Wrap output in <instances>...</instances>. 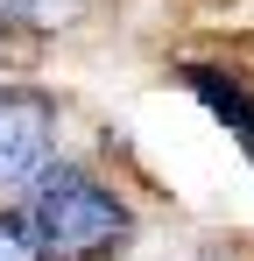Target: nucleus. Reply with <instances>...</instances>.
<instances>
[{"label":"nucleus","instance_id":"obj_1","mask_svg":"<svg viewBox=\"0 0 254 261\" xmlns=\"http://www.w3.org/2000/svg\"><path fill=\"white\" fill-rule=\"evenodd\" d=\"M14 219L29 226L42 261H120L141 233V212L106 170H92L78 155H57L49 170L7 198Z\"/></svg>","mask_w":254,"mask_h":261},{"label":"nucleus","instance_id":"obj_2","mask_svg":"<svg viewBox=\"0 0 254 261\" xmlns=\"http://www.w3.org/2000/svg\"><path fill=\"white\" fill-rule=\"evenodd\" d=\"M64 155V99L36 78H0V198L29 191Z\"/></svg>","mask_w":254,"mask_h":261},{"label":"nucleus","instance_id":"obj_3","mask_svg":"<svg viewBox=\"0 0 254 261\" xmlns=\"http://www.w3.org/2000/svg\"><path fill=\"white\" fill-rule=\"evenodd\" d=\"M169 78L191 92L212 120L233 134V148L254 163V85H247V71H240V64H219V57H176Z\"/></svg>","mask_w":254,"mask_h":261},{"label":"nucleus","instance_id":"obj_4","mask_svg":"<svg viewBox=\"0 0 254 261\" xmlns=\"http://www.w3.org/2000/svg\"><path fill=\"white\" fill-rule=\"evenodd\" d=\"M92 0H0V43H49V36H71Z\"/></svg>","mask_w":254,"mask_h":261},{"label":"nucleus","instance_id":"obj_5","mask_svg":"<svg viewBox=\"0 0 254 261\" xmlns=\"http://www.w3.org/2000/svg\"><path fill=\"white\" fill-rule=\"evenodd\" d=\"M0 261H42L36 240H29V226L14 219V205H0Z\"/></svg>","mask_w":254,"mask_h":261}]
</instances>
